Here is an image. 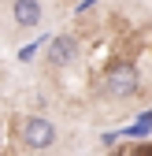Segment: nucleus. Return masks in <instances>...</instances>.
Segmentation results:
<instances>
[{"mask_svg": "<svg viewBox=\"0 0 152 156\" xmlns=\"http://www.w3.org/2000/svg\"><path fill=\"white\" fill-rule=\"evenodd\" d=\"M22 145L33 149V152H45L56 145V126L45 119V115H30V119L22 123Z\"/></svg>", "mask_w": 152, "mask_h": 156, "instance_id": "f03ea898", "label": "nucleus"}, {"mask_svg": "<svg viewBox=\"0 0 152 156\" xmlns=\"http://www.w3.org/2000/svg\"><path fill=\"white\" fill-rule=\"evenodd\" d=\"M137 89H141V74H137V67L130 63V60H119V63H111L104 71V93L108 97L126 101V97H134Z\"/></svg>", "mask_w": 152, "mask_h": 156, "instance_id": "f257e3e1", "label": "nucleus"}, {"mask_svg": "<svg viewBox=\"0 0 152 156\" xmlns=\"http://www.w3.org/2000/svg\"><path fill=\"white\" fill-rule=\"evenodd\" d=\"M74 60H78V37L60 34V37L48 41V63L52 67H71Z\"/></svg>", "mask_w": 152, "mask_h": 156, "instance_id": "7ed1b4c3", "label": "nucleus"}, {"mask_svg": "<svg viewBox=\"0 0 152 156\" xmlns=\"http://www.w3.org/2000/svg\"><path fill=\"white\" fill-rule=\"evenodd\" d=\"M11 15H15V23L22 30H33L37 23H41V0H15Z\"/></svg>", "mask_w": 152, "mask_h": 156, "instance_id": "20e7f679", "label": "nucleus"}, {"mask_svg": "<svg viewBox=\"0 0 152 156\" xmlns=\"http://www.w3.org/2000/svg\"><path fill=\"white\" fill-rule=\"evenodd\" d=\"M130 156H152V145L141 138V145H130Z\"/></svg>", "mask_w": 152, "mask_h": 156, "instance_id": "39448f33", "label": "nucleus"}]
</instances>
